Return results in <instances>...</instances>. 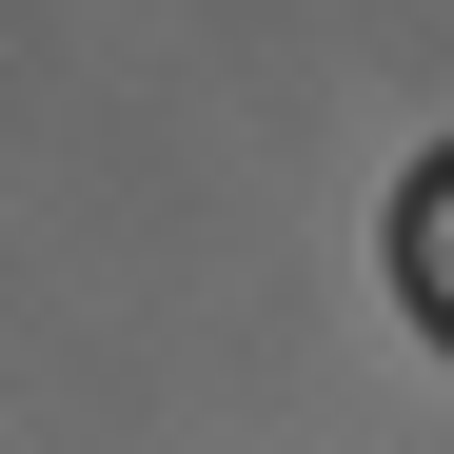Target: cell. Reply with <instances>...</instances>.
<instances>
[{
  "label": "cell",
  "mask_w": 454,
  "mask_h": 454,
  "mask_svg": "<svg viewBox=\"0 0 454 454\" xmlns=\"http://www.w3.org/2000/svg\"><path fill=\"white\" fill-rule=\"evenodd\" d=\"M395 277H415V317L454 336V159H434V178L395 198Z\"/></svg>",
  "instance_id": "cell-1"
}]
</instances>
